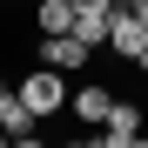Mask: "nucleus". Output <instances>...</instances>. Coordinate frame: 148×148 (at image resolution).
I'll list each match as a JSON object with an SVG mask.
<instances>
[{"mask_svg":"<svg viewBox=\"0 0 148 148\" xmlns=\"http://www.w3.org/2000/svg\"><path fill=\"white\" fill-rule=\"evenodd\" d=\"M40 61L61 67V74H81V67L94 61V47H88L81 34H40Z\"/></svg>","mask_w":148,"mask_h":148,"instance_id":"f03ea898","label":"nucleus"},{"mask_svg":"<svg viewBox=\"0 0 148 148\" xmlns=\"http://www.w3.org/2000/svg\"><path fill=\"white\" fill-rule=\"evenodd\" d=\"M0 94H7V74H0Z\"/></svg>","mask_w":148,"mask_h":148,"instance_id":"6e6552de","label":"nucleus"},{"mask_svg":"<svg viewBox=\"0 0 148 148\" xmlns=\"http://www.w3.org/2000/svg\"><path fill=\"white\" fill-rule=\"evenodd\" d=\"M34 128H40V114L7 88V94H0V135H7V141H34Z\"/></svg>","mask_w":148,"mask_h":148,"instance_id":"20e7f679","label":"nucleus"},{"mask_svg":"<svg viewBox=\"0 0 148 148\" xmlns=\"http://www.w3.org/2000/svg\"><path fill=\"white\" fill-rule=\"evenodd\" d=\"M34 20H40V34H74V0H40Z\"/></svg>","mask_w":148,"mask_h":148,"instance_id":"423d86ee","label":"nucleus"},{"mask_svg":"<svg viewBox=\"0 0 148 148\" xmlns=\"http://www.w3.org/2000/svg\"><path fill=\"white\" fill-rule=\"evenodd\" d=\"M114 7H135V0H114Z\"/></svg>","mask_w":148,"mask_h":148,"instance_id":"1a4fd4ad","label":"nucleus"},{"mask_svg":"<svg viewBox=\"0 0 148 148\" xmlns=\"http://www.w3.org/2000/svg\"><path fill=\"white\" fill-rule=\"evenodd\" d=\"M14 94H20V101H27V108H34L40 121L67 108V81H61V67H47V61H40L34 74H20V88H14Z\"/></svg>","mask_w":148,"mask_h":148,"instance_id":"f257e3e1","label":"nucleus"},{"mask_svg":"<svg viewBox=\"0 0 148 148\" xmlns=\"http://www.w3.org/2000/svg\"><path fill=\"white\" fill-rule=\"evenodd\" d=\"M74 20H114V0H74Z\"/></svg>","mask_w":148,"mask_h":148,"instance_id":"0eeeda50","label":"nucleus"},{"mask_svg":"<svg viewBox=\"0 0 148 148\" xmlns=\"http://www.w3.org/2000/svg\"><path fill=\"white\" fill-rule=\"evenodd\" d=\"M67 108H74V114H81V121H88V128H101V121H108V108H114V94H108L101 81H88L81 94H67Z\"/></svg>","mask_w":148,"mask_h":148,"instance_id":"39448f33","label":"nucleus"},{"mask_svg":"<svg viewBox=\"0 0 148 148\" xmlns=\"http://www.w3.org/2000/svg\"><path fill=\"white\" fill-rule=\"evenodd\" d=\"M101 141L108 148H141V108L135 101H114L108 121H101Z\"/></svg>","mask_w":148,"mask_h":148,"instance_id":"7ed1b4c3","label":"nucleus"},{"mask_svg":"<svg viewBox=\"0 0 148 148\" xmlns=\"http://www.w3.org/2000/svg\"><path fill=\"white\" fill-rule=\"evenodd\" d=\"M0 141H7V135H0Z\"/></svg>","mask_w":148,"mask_h":148,"instance_id":"9b49d317","label":"nucleus"},{"mask_svg":"<svg viewBox=\"0 0 148 148\" xmlns=\"http://www.w3.org/2000/svg\"><path fill=\"white\" fill-rule=\"evenodd\" d=\"M141 67H148V47H141Z\"/></svg>","mask_w":148,"mask_h":148,"instance_id":"9d476101","label":"nucleus"}]
</instances>
